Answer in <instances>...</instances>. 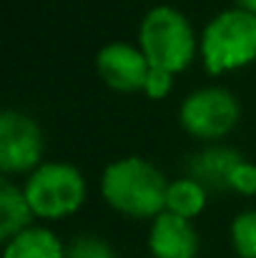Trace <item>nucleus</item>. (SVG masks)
Listing matches in <instances>:
<instances>
[{
	"mask_svg": "<svg viewBox=\"0 0 256 258\" xmlns=\"http://www.w3.org/2000/svg\"><path fill=\"white\" fill-rule=\"evenodd\" d=\"M100 190L108 206L126 216L148 218L166 213L169 183L164 173L146 158L131 156L111 163L103 171Z\"/></svg>",
	"mask_w": 256,
	"mask_h": 258,
	"instance_id": "1",
	"label": "nucleus"
},
{
	"mask_svg": "<svg viewBox=\"0 0 256 258\" xmlns=\"http://www.w3.org/2000/svg\"><path fill=\"white\" fill-rule=\"evenodd\" d=\"M43 156V133L38 123L18 110L0 115V168L3 173L33 171Z\"/></svg>",
	"mask_w": 256,
	"mask_h": 258,
	"instance_id": "6",
	"label": "nucleus"
},
{
	"mask_svg": "<svg viewBox=\"0 0 256 258\" xmlns=\"http://www.w3.org/2000/svg\"><path fill=\"white\" fill-rule=\"evenodd\" d=\"M203 206H206V188L201 183H196L193 178L169 183V193H166L169 213H176L181 218H193L203 211Z\"/></svg>",
	"mask_w": 256,
	"mask_h": 258,
	"instance_id": "12",
	"label": "nucleus"
},
{
	"mask_svg": "<svg viewBox=\"0 0 256 258\" xmlns=\"http://www.w3.org/2000/svg\"><path fill=\"white\" fill-rule=\"evenodd\" d=\"M148 246L153 258H196L198 253V236L188 218L176 213H161L153 221Z\"/></svg>",
	"mask_w": 256,
	"mask_h": 258,
	"instance_id": "8",
	"label": "nucleus"
},
{
	"mask_svg": "<svg viewBox=\"0 0 256 258\" xmlns=\"http://www.w3.org/2000/svg\"><path fill=\"white\" fill-rule=\"evenodd\" d=\"M25 198L33 216L56 221L76 213L83 206L85 180L71 163H45L38 166L25 183Z\"/></svg>",
	"mask_w": 256,
	"mask_h": 258,
	"instance_id": "4",
	"label": "nucleus"
},
{
	"mask_svg": "<svg viewBox=\"0 0 256 258\" xmlns=\"http://www.w3.org/2000/svg\"><path fill=\"white\" fill-rule=\"evenodd\" d=\"M3 258H66L61 241L45 228H28L8 241Z\"/></svg>",
	"mask_w": 256,
	"mask_h": 258,
	"instance_id": "11",
	"label": "nucleus"
},
{
	"mask_svg": "<svg viewBox=\"0 0 256 258\" xmlns=\"http://www.w3.org/2000/svg\"><path fill=\"white\" fill-rule=\"evenodd\" d=\"M231 190L241 196H254L256 193V166L254 163H241L231 175Z\"/></svg>",
	"mask_w": 256,
	"mask_h": 258,
	"instance_id": "15",
	"label": "nucleus"
},
{
	"mask_svg": "<svg viewBox=\"0 0 256 258\" xmlns=\"http://www.w3.org/2000/svg\"><path fill=\"white\" fill-rule=\"evenodd\" d=\"M95 68L106 86L121 93L143 90L146 78L151 73V63L143 55V50L128 43H108L106 48H100L95 58Z\"/></svg>",
	"mask_w": 256,
	"mask_h": 258,
	"instance_id": "7",
	"label": "nucleus"
},
{
	"mask_svg": "<svg viewBox=\"0 0 256 258\" xmlns=\"http://www.w3.org/2000/svg\"><path fill=\"white\" fill-rule=\"evenodd\" d=\"M171 86H173V73L161 71V68H151L143 90L148 93V98H166L171 93Z\"/></svg>",
	"mask_w": 256,
	"mask_h": 258,
	"instance_id": "16",
	"label": "nucleus"
},
{
	"mask_svg": "<svg viewBox=\"0 0 256 258\" xmlns=\"http://www.w3.org/2000/svg\"><path fill=\"white\" fill-rule=\"evenodd\" d=\"M33 221L30 203L25 190L15 188L10 180H0V238L8 243L23 231H28Z\"/></svg>",
	"mask_w": 256,
	"mask_h": 258,
	"instance_id": "10",
	"label": "nucleus"
},
{
	"mask_svg": "<svg viewBox=\"0 0 256 258\" xmlns=\"http://www.w3.org/2000/svg\"><path fill=\"white\" fill-rule=\"evenodd\" d=\"M231 243L241 258H256V211H246L234 218Z\"/></svg>",
	"mask_w": 256,
	"mask_h": 258,
	"instance_id": "13",
	"label": "nucleus"
},
{
	"mask_svg": "<svg viewBox=\"0 0 256 258\" xmlns=\"http://www.w3.org/2000/svg\"><path fill=\"white\" fill-rule=\"evenodd\" d=\"M236 3L241 5V10H246V13L256 15V0H236Z\"/></svg>",
	"mask_w": 256,
	"mask_h": 258,
	"instance_id": "17",
	"label": "nucleus"
},
{
	"mask_svg": "<svg viewBox=\"0 0 256 258\" xmlns=\"http://www.w3.org/2000/svg\"><path fill=\"white\" fill-rule=\"evenodd\" d=\"M241 156L229 148H209L193 156L191 161V178L201 183L203 188L226 190L231 188V175L241 166Z\"/></svg>",
	"mask_w": 256,
	"mask_h": 258,
	"instance_id": "9",
	"label": "nucleus"
},
{
	"mask_svg": "<svg viewBox=\"0 0 256 258\" xmlns=\"http://www.w3.org/2000/svg\"><path fill=\"white\" fill-rule=\"evenodd\" d=\"M201 55L211 76L256 60V15L241 8L216 15L203 30Z\"/></svg>",
	"mask_w": 256,
	"mask_h": 258,
	"instance_id": "3",
	"label": "nucleus"
},
{
	"mask_svg": "<svg viewBox=\"0 0 256 258\" xmlns=\"http://www.w3.org/2000/svg\"><path fill=\"white\" fill-rule=\"evenodd\" d=\"M239 100L221 88H206L188 95L181 105V125L196 138H221L239 123Z\"/></svg>",
	"mask_w": 256,
	"mask_h": 258,
	"instance_id": "5",
	"label": "nucleus"
},
{
	"mask_svg": "<svg viewBox=\"0 0 256 258\" xmlns=\"http://www.w3.org/2000/svg\"><path fill=\"white\" fill-rule=\"evenodd\" d=\"M138 40L151 68L169 73L186 71L196 53V38L186 15L171 5H159L143 18Z\"/></svg>",
	"mask_w": 256,
	"mask_h": 258,
	"instance_id": "2",
	"label": "nucleus"
},
{
	"mask_svg": "<svg viewBox=\"0 0 256 258\" xmlns=\"http://www.w3.org/2000/svg\"><path fill=\"white\" fill-rule=\"evenodd\" d=\"M66 258H116V253L106 241L93 238V236H83V238L73 241V246H71Z\"/></svg>",
	"mask_w": 256,
	"mask_h": 258,
	"instance_id": "14",
	"label": "nucleus"
}]
</instances>
